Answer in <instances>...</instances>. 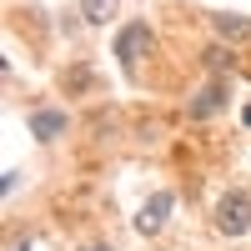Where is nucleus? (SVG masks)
<instances>
[{
  "mask_svg": "<svg viewBox=\"0 0 251 251\" xmlns=\"http://www.w3.org/2000/svg\"><path fill=\"white\" fill-rule=\"evenodd\" d=\"M211 25H216L226 40H241V35H251V20H246V15H211Z\"/></svg>",
  "mask_w": 251,
  "mask_h": 251,
  "instance_id": "obj_6",
  "label": "nucleus"
},
{
  "mask_svg": "<svg viewBox=\"0 0 251 251\" xmlns=\"http://www.w3.org/2000/svg\"><path fill=\"white\" fill-rule=\"evenodd\" d=\"M221 100H226V86H221V80H211V86H206V91L191 100V116H196V121L216 116V111H221Z\"/></svg>",
  "mask_w": 251,
  "mask_h": 251,
  "instance_id": "obj_5",
  "label": "nucleus"
},
{
  "mask_svg": "<svg viewBox=\"0 0 251 251\" xmlns=\"http://www.w3.org/2000/svg\"><path fill=\"white\" fill-rule=\"evenodd\" d=\"M30 131H35L40 141H55V136H66V111H50V106L30 111Z\"/></svg>",
  "mask_w": 251,
  "mask_h": 251,
  "instance_id": "obj_4",
  "label": "nucleus"
},
{
  "mask_svg": "<svg viewBox=\"0 0 251 251\" xmlns=\"http://www.w3.org/2000/svg\"><path fill=\"white\" fill-rule=\"evenodd\" d=\"M171 206H176V196H171V191H156L151 201H146V211L136 216V231H146V236H151V231H161V226H166V216H171Z\"/></svg>",
  "mask_w": 251,
  "mask_h": 251,
  "instance_id": "obj_3",
  "label": "nucleus"
},
{
  "mask_svg": "<svg viewBox=\"0 0 251 251\" xmlns=\"http://www.w3.org/2000/svg\"><path fill=\"white\" fill-rule=\"evenodd\" d=\"M146 46H151V25H146V20H131V25L116 35V55H121V66L131 71L136 60H141V50H146Z\"/></svg>",
  "mask_w": 251,
  "mask_h": 251,
  "instance_id": "obj_2",
  "label": "nucleus"
},
{
  "mask_svg": "<svg viewBox=\"0 0 251 251\" xmlns=\"http://www.w3.org/2000/svg\"><path fill=\"white\" fill-rule=\"evenodd\" d=\"M246 126H251V106H246Z\"/></svg>",
  "mask_w": 251,
  "mask_h": 251,
  "instance_id": "obj_9",
  "label": "nucleus"
},
{
  "mask_svg": "<svg viewBox=\"0 0 251 251\" xmlns=\"http://www.w3.org/2000/svg\"><path fill=\"white\" fill-rule=\"evenodd\" d=\"M111 10H116V0H80V15H86L91 25H100V20H111Z\"/></svg>",
  "mask_w": 251,
  "mask_h": 251,
  "instance_id": "obj_7",
  "label": "nucleus"
},
{
  "mask_svg": "<svg viewBox=\"0 0 251 251\" xmlns=\"http://www.w3.org/2000/svg\"><path fill=\"white\" fill-rule=\"evenodd\" d=\"M86 251H111V246H86Z\"/></svg>",
  "mask_w": 251,
  "mask_h": 251,
  "instance_id": "obj_8",
  "label": "nucleus"
},
{
  "mask_svg": "<svg viewBox=\"0 0 251 251\" xmlns=\"http://www.w3.org/2000/svg\"><path fill=\"white\" fill-rule=\"evenodd\" d=\"M216 231L221 236H246L251 231V191H226L216 206Z\"/></svg>",
  "mask_w": 251,
  "mask_h": 251,
  "instance_id": "obj_1",
  "label": "nucleus"
}]
</instances>
